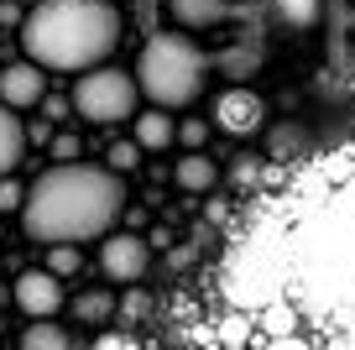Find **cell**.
Listing matches in <instances>:
<instances>
[{"label": "cell", "mask_w": 355, "mask_h": 350, "mask_svg": "<svg viewBox=\"0 0 355 350\" xmlns=\"http://www.w3.org/2000/svg\"><path fill=\"white\" fill-rule=\"evenodd\" d=\"M26 204V188L16 183V178H0V215H11V209Z\"/></svg>", "instance_id": "20"}, {"label": "cell", "mask_w": 355, "mask_h": 350, "mask_svg": "<svg viewBox=\"0 0 355 350\" xmlns=\"http://www.w3.org/2000/svg\"><path fill=\"white\" fill-rule=\"evenodd\" d=\"M261 329H266L272 340H293L298 319H293V308H288V303H266V308H261Z\"/></svg>", "instance_id": "15"}, {"label": "cell", "mask_w": 355, "mask_h": 350, "mask_svg": "<svg viewBox=\"0 0 355 350\" xmlns=\"http://www.w3.org/2000/svg\"><path fill=\"white\" fill-rule=\"evenodd\" d=\"M220 340H225V345H245V340H251V319H245V314H230V319L220 324Z\"/></svg>", "instance_id": "18"}, {"label": "cell", "mask_w": 355, "mask_h": 350, "mask_svg": "<svg viewBox=\"0 0 355 350\" xmlns=\"http://www.w3.org/2000/svg\"><path fill=\"white\" fill-rule=\"evenodd\" d=\"M73 314L84 319V324H105V319L115 314V298L105 293V288H94V293H78V298H73Z\"/></svg>", "instance_id": "14"}, {"label": "cell", "mask_w": 355, "mask_h": 350, "mask_svg": "<svg viewBox=\"0 0 355 350\" xmlns=\"http://www.w3.org/2000/svg\"><path fill=\"white\" fill-rule=\"evenodd\" d=\"M173 178H178V188H189V194H209V188L220 183V167H214L204 152H189L173 167Z\"/></svg>", "instance_id": "11"}, {"label": "cell", "mask_w": 355, "mask_h": 350, "mask_svg": "<svg viewBox=\"0 0 355 350\" xmlns=\"http://www.w3.org/2000/svg\"><path fill=\"white\" fill-rule=\"evenodd\" d=\"M136 89H141L157 110L189 105V99H199V89H204V53L178 32L152 37L146 53H141V68H136Z\"/></svg>", "instance_id": "3"}, {"label": "cell", "mask_w": 355, "mask_h": 350, "mask_svg": "<svg viewBox=\"0 0 355 350\" xmlns=\"http://www.w3.org/2000/svg\"><path fill=\"white\" fill-rule=\"evenodd\" d=\"M21 350H89V345H78L53 319H32V329H21Z\"/></svg>", "instance_id": "12"}, {"label": "cell", "mask_w": 355, "mask_h": 350, "mask_svg": "<svg viewBox=\"0 0 355 350\" xmlns=\"http://www.w3.org/2000/svg\"><path fill=\"white\" fill-rule=\"evenodd\" d=\"M78 152H84V142H78V136L73 131H63V136H53V157H58V162H73V157Z\"/></svg>", "instance_id": "21"}, {"label": "cell", "mask_w": 355, "mask_h": 350, "mask_svg": "<svg viewBox=\"0 0 355 350\" xmlns=\"http://www.w3.org/2000/svg\"><path fill=\"white\" fill-rule=\"evenodd\" d=\"M214 126H220L225 136H256L266 126L261 94H251V89H225V94L214 99Z\"/></svg>", "instance_id": "7"}, {"label": "cell", "mask_w": 355, "mask_h": 350, "mask_svg": "<svg viewBox=\"0 0 355 350\" xmlns=\"http://www.w3.org/2000/svg\"><path fill=\"white\" fill-rule=\"evenodd\" d=\"M266 350H309V345H303V340H272Z\"/></svg>", "instance_id": "28"}, {"label": "cell", "mask_w": 355, "mask_h": 350, "mask_svg": "<svg viewBox=\"0 0 355 350\" xmlns=\"http://www.w3.org/2000/svg\"><path fill=\"white\" fill-rule=\"evenodd\" d=\"M21 152H26V126L16 121L6 105H0V178H11V173H16Z\"/></svg>", "instance_id": "10"}, {"label": "cell", "mask_w": 355, "mask_h": 350, "mask_svg": "<svg viewBox=\"0 0 355 350\" xmlns=\"http://www.w3.org/2000/svg\"><path fill=\"white\" fill-rule=\"evenodd\" d=\"M78 262H84V256H78V246H53L47 272H53V277H68V272H78Z\"/></svg>", "instance_id": "17"}, {"label": "cell", "mask_w": 355, "mask_h": 350, "mask_svg": "<svg viewBox=\"0 0 355 350\" xmlns=\"http://www.w3.org/2000/svg\"><path fill=\"white\" fill-rule=\"evenodd\" d=\"M235 183H256V162H251V157H241V167H235Z\"/></svg>", "instance_id": "25"}, {"label": "cell", "mask_w": 355, "mask_h": 350, "mask_svg": "<svg viewBox=\"0 0 355 350\" xmlns=\"http://www.w3.org/2000/svg\"><path fill=\"white\" fill-rule=\"evenodd\" d=\"M173 11H178V22L204 26V22H220L230 11V0H173Z\"/></svg>", "instance_id": "13"}, {"label": "cell", "mask_w": 355, "mask_h": 350, "mask_svg": "<svg viewBox=\"0 0 355 350\" xmlns=\"http://www.w3.org/2000/svg\"><path fill=\"white\" fill-rule=\"evenodd\" d=\"M68 105H73V99H47L42 110H47V115H53V121H63V115H68Z\"/></svg>", "instance_id": "26"}, {"label": "cell", "mask_w": 355, "mask_h": 350, "mask_svg": "<svg viewBox=\"0 0 355 350\" xmlns=\"http://www.w3.org/2000/svg\"><path fill=\"white\" fill-rule=\"evenodd\" d=\"M167 262H173V267H189V262H193V246H178V251L167 256Z\"/></svg>", "instance_id": "27"}, {"label": "cell", "mask_w": 355, "mask_h": 350, "mask_svg": "<svg viewBox=\"0 0 355 350\" xmlns=\"http://www.w3.org/2000/svg\"><path fill=\"white\" fill-rule=\"evenodd\" d=\"M100 267H105V277H110V283H141L146 267H152V246H146V235H136V230L105 235Z\"/></svg>", "instance_id": "5"}, {"label": "cell", "mask_w": 355, "mask_h": 350, "mask_svg": "<svg viewBox=\"0 0 355 350\" xmlns=\"http://www.w3.org/2000/svg\"><path fill=\"white\" fill-rule=\"evenodd\" d=\"M125 215V183L110 167L89 162H58L26 188L21 230L42 246H73L89 235H105Z\"/></svg>", "instance_id": "1"}, {"label": "cell", "mask_w": 355, "mask_h": 350, "mask_svg": "<svg viewBox=\"0 0 355 350\" xmlns=\"http://www.w3.org/2000/svg\"><path fill=\"white\" fill-rule=\"evenodd\" d=\"M26 142H37V147L53 142V121H32V126H26Z\"/></svg>", "instance_id": "24"}, {"label": "cell", "mask_w": 355, "mask_h": 350, "mask_svg": "<svg viewBox=\"0 0 355 350\" xmlns=\"http://www.w3.org/2000/svg\"><path fill=\"white\" fill-rule=\"evenodd\" d=\"M42 68L37 63H11L6 74H0V105L6 110H26V105H42Z\"/></svg>", "instance_id": "8"}, {"label": "cell", "mask_w": 355, "mask_h": 350, "mask_svg": "<svg viewBox=\"0 0 355 350\" xmlns=\"http://www.w3.org/2000/svg\"><path fill=\"white\" fill-rule=\"evenodd\" d=\"M173 142H178V126L167 121V110H146V115H136V147H141V152H167Z\"/></svg>", "instance_id": "9"}, {"label": "cell", "mask_w": 355, "mask_h": 350, "mask_svg": "<svg viewBox=\"0 0 355 350\" xmlns=\"http://www.w3.org/2000/svg\"><path fill=\"white\" fill-rule=\"evenodd\" d=\"M121 42V11L110 0H42L21 22V47L37 68L84 74Z\"/></svg>", "instance_id": "2"}, {"label": "cell", "mask_w": 355, "mask_h": 350, "mask_svg": "<svg viewBox=\"0 0 355 350\" xmlns=\"http://www.w3.org/2000/svg\"><path fill=\"white\" fill-rule=\"evenodd\" d=\"M225 350H245V345H225Z\"/></svg>", "instance_id": "30"}, {"label": "cell", "mask_w": 355, "mask_h": 350, "mask_svg": "<svg viewBox=\"0 0 355 350\" xmlns=\"http://www.w3.org/2000/svg\"><path fill=\"white\" fill-rule=\"evenodd\" d=\"M146 308H152V303H146V293H125L121 303H115V314H121V319H141Z\"/></svg>", "instance_id": "22"}, {"label": "cell", "mask_w": 355, "mask_h": 350, "mask_svg": "<svg viewBox=\"0 0 355 350\" xmlns=\"http://www.w3.org/2000/svg\"><path fill=\"white\" fill-rule=\"evenodd\" d=\"M105 162H110L115 178H121V173H136V167H141V147H136V142H115L110 152H105Z\"/></svg>", "instance_id": "16"}, {"label": "cell", "mask_w": 355, "mask_h": 350, "mask_svg": "<svg viewBox=\"0 0 355 350\" xmlns=\"http://www.w3.org/2000/svg\"><path fill=\"white\" fill-rule=\"evenodd\" d=\"M136 94L141 89H136V78L125 68H89L73 84V110L94 126H115V121H131Z\"/></svg>", "instance_id": "4"}, {"label": "cell", "mask_w": 355, "mask_h": 350, "mask_svg": "<svg viewBox=\"0 0 355 350\" xmlns=\"http://www.w3.org/2000/svg\"><path fill=\"white\" fill-rule=\"evenodd\" d=\"M298 142H303V131H298V126H282V131L272 136V152H288V147H298Z\"/></svg>", "instance_id": "23"}, {"label": "cell", "mask_w": 355, "mask_h": 350, "mask_svg": "<svg viewBox=\"0 0 355 350\" xmlns=\"http://www.w3.org/2000/svg\"><path fill=\"white\" fill-rule=\"evenodd\" d=\"M6 303H11V288H0V308H6Z\"/></svg>", "instance_id": "29"}, {"label": "cell", "mask_w": 355, "mask_h": 350, "mask_svg": "<svg viewBox=\"0 0 355 350\" xmlns=\"http://www.w3.org/2000/svg\"><path fill=\"white\" fill-rule=\"evenodd\" d=\"M11 303L21 308L26 319H53L58 308H63V277H53L47 267H42V272L32 267V272H21V277H16Z\"/></svg>", "instance_id": "6"}, {"label": "cell", "mask_w": 355, "mask_h": 350, "mask_svg": "<svg viewBox=\"0 0 355 350\" xmlns=\"http://www.w3.org/2000/svg\"><path fill=\"white\" fill-rule=\"evenodd\" d=\"M178 142L189 147V152H199V147L209 142V121H183L178 126Z\"/></svg>", "instance_id": "19"}]
</instances>
